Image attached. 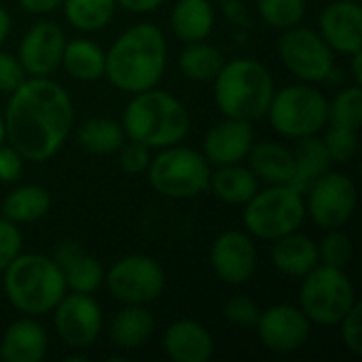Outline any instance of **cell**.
I'll return each mask as SVG.
<instances>
[{
	"label": "cell",
	"instance_id": "6da1fadb",
	"mask_svg": "<svg viewBox=\"0 0 362 362\" xmlns=\"http://www.w3.org/2000/svg\"><path fill=\"white\" fill-rule=\"evenodd\" d=\"M4 136L30 163L49 161L68 140L74 125L70 93L49 76H30L8 93Z\"/></svg>",
	"mask_w": 362,
	"mask_h": 362
},
{
	"label": "cell",
	"instance_id": "7a4b0ae2",
	"mask_svg": "<svg viewBox=\"0 0 362 362\" xmlns=\"http://www.w3.org/2000/svg\"><path fill=\"white\" fill-rule=\"evenodd\" d=\"M168 66V42L153 23L127 28L108 49L104 76L125 93H140L157 87Z\"/></svg>",
	"mask_w": 362,
	"mask_h": 362
},
{
	"label": "cell",
	"instance_id": "3957f363",
	"mask_svg": "<svg viewBox=\"0 0 362 362\" xmlns=\"http://www.w3.org/2000/svg\"><path fill=\"white\" fill-rule=\"evenodd\" d=\"M191 115L187 106L168 91L146 89L134 93L123 112V132L129 140L148 148H165L187 138Z\"/></svg>",
	"mask_w": 362,
	"mask_h": 362
},
{
	"label": "cell",
	"instance_id": "277c9868",
	"mask_svg": "<svg viewBox=\"0 0 362 362\" xmlns=\"http://www.w3.org/2000/svg\"><path fill=\"white\" fill-rule=\"evenodd\" d=\"M276 83L267 66L257 59L238 57L225 62L214 78V100L227 119L255 123L267 115Z\"/></svg>",
	"mask_w": 362,
	"mask_h": 362
},
{
	"label": "cell",
	"instance_id": "5b68a950",
	"mask_svg": "<svg viewBox=\"0 0 362 362\" xmlns=\"http://www.w3.org/2000/svg\"><path fill=\"white\" fill-rule=\"evenodd\" d=\"M2 274L6 299L30 318L51 314L66 295V282L53 257L19 252Z\"/></svg>",
	"mask_w": 362,
	"mask_h": 362
},
{
	"label": "cell",
	"instance_id": "8992f818",
	"mask_svg": "<svg viewBox=\"0 0 362 362\" xmlns=\"http://www.w3.org/2000/svg\"><path fill=\"white\" fill-rule=\"evenodd\" d=\"M305 197L291 185H269L244 204V225L259 240L274 242L301 227Z\"/></svg>",
	"mask_w": 362,
	"mask_h": 362
},
{
	"label": "cell",
	"instance_id": "52a82bcc",
	"mask_svg": "<svg viewBox=\"0 0 362 362\" xmlns=\"http://www.w3.org/2000/svg\"><path fill=\"white\" fill-rule=\"evenodd\" d=\"M151 187L170 199L197 197L210 187V163L189 146H165L148 163Z\"/></svg>",
	"mask_w": 362,
	"mask_h": 362
},
{
	"label": "cell",
	"instance_id": "ba28073f",
	"mask_svg": "<svg viewBox=\"0 0 362 362\" xmlns=\"http://www.w3.org/2000/svg\"><path fill=\"white\" fill-rule=\"evenodd\" d=\"M299 303L312 325L333 327L356 303V291L344 269L318 263L303 276Z\"/></svg>",
	"mask_w": 362,
	"mask_h": 362
},
{
	"label": "cell",
	"instance_id": "9c48e42d",
	"mask_svg": "<svg viewBox=\"0 0 362 362\" xmlns=\"http://www.w3.org/2000/svg\"><path fill=\"white\" fill-rule=\"evenodd\" d=\"M329 100L312 85H291L274 93L267 108L272 127L291 140L316 136L327 125Z\"/></svg>",
	"mask_w": 362,
	"mask_h": 362
},
{
	"label": "cell",
	"instance_id": "30bf717a",
	"mask_svg": "<svg viewBox=\"0 0 362 362\" xmlns=\"http://www.w3.org/2000/svg\"><path fill=\"white\" fill-rule=\"evenodd\" d=\"M280 59L291 74L303 83H322L335 70L333 49L325 42L320 32L295 25L284 30L278 42Z\"/></svg>",
	"mask_w": 362,
	"mask_h": 362
},
{
	"label": "cell",
	"instance_id": "8fae6325",
	"mask_svg": "<svg viewBox=\"0 0 362 362\" xmlns=\"http://www.w3.org/2000/svg\"><path fill=\"white\" fill-rule=\"evenodd\" d=\"M104 280L110 295L125 305H146L155 301L165 286L161 265L146 255H127L119 259Z\"/></svg>",
	"mask_w": 362,
	"mask_h": 362
},
{
	"label": "cell",
	"instance_id": "7c38bea8",
	"mask_svg": "<svg viewBox=\"0 0 362 362\" xmlns=\"http://www.w3.org/2000/svg\"><path fill=\"white\" fill-rule=\"evenodd\" d=\"M305 214L320 229H341L354 214L358 204V191L350 176L341 172L322 174L305 193Z\"/></svg>",
	"mask_w": 362,
	"mask_h": 362
},
{
	"label": "cell",
	"instance_id": "4fadbf2b",
	"mask_svg": "<svg viewBox=\"0 0 362 362\" xmlns=\"http://www.w3.org/2000/svg\"><path fill=\"white\" fill-rule=\"evenodd\" d=\"M53 325L57 337L72 350H87L102 333V308L91 295L72 293L64 295L53 310Z\"/></svg>",
	"mask_w": 362,
	"mask_h": 362
},
{
	"label": "cell",
	"instance_id": "5bb4252c",
	"mask_svg": "<svg viewBox=\"0 0 362 362\" xmlns=\"http://www.w3.org/2000/svg\"><path fill=\"white\" fill-rule=\"evenodd\" d=\"M257 333L267 350L276 354H291L308 344L312 335V322L301 308L280 303L261 312L257 320Z\"/></svg>",
	"mask_w": 362,
	"mask_h": 362
},
{
	"label": "cell",
	"instance_id": "9a60e30c",
	"mask_svg": "<svg viewBox=\"0 0 362 362\" xmlns=\"http://www.w3.org/2000/svg\"><path fill=\"white\" fill-rule=\"evenodd\" d=\"M64 47V30L55 21H38L23 34L17 59L25 74L51 76L62 66Z\"/></svg>",
	"mask_w": 362,
	"mask_h": 362
},
{
	"label": "cell",
	"instance_id": "2e32d148",
	"mask_svg": "<svg viewBox=\"0 0 362 362\" xmlns=\"http://www.w3.org/2000/svg\"><path fill=\"white\" fill-rule=\"evenodd\" d=\"M210 263L214 274L231 286L246 284L257 269V248L242 231L221 233L210 248Z\"/></svg>",
	"mask_w": 362,
	"mask_h": 362
},
{
	"label": "cell",
	"instance_id": "e0dca14e",
	"mask_svg": "<svg viewBox=\"0 0 362 362\" xmlns=\"http://www.w3.org/2000/svg\"><path fill=\"white\" fill-rule=\"evenodd\" d=\"M320 36L339 53L352 55L362 51V8L361 2L335 0L320 13Z\"/></svg>",
	"mask_w": 362,
	"mask_h": 362
},
{
	"label": "cell",
	"instance_id": "ac0fdd59",
	"mask_svg": "<svg viewBox=\"0 0 362 362\" xmlns=\"http://www.w3.org/2000/svg\"><path fill=\"white\" fill-rule=\"evenodd\" d=\"M255 144V129L248 121L227 119L210 127L204 138V157L212 165H231L248 157Z\"/></svg>",
	"mask_w": 362,
	"mask_h": 362
},
{
	"label": "cell",
	"instance_id": "d6986e66",
	"mask_svg": "<svg viewBox=\"0 0 362 362\" xmlns=\"http://www.w3.org/2000/svg\"><path fill=\"white\" fill-rule=\"evenodd\" d=\"M53 261L57 263L66 288L72 293H85L91 295L93 291L100 288L104 282V267L95 257H91L81 244L76 242H64L55 248Z\"/></svg>",
	"mask_w": 362,
	"mask_h": 362
},
{
	"label": "cell",
	"instance_id": "ffe728a7",
	"mask_svg": "<svg viewBox=\"0 0 362 362\" xmlns=\"http://www.w3.org/2000/svg\"><path fill=\"white\" fill-rule=\"evenodd\" d=\"M163 350L174 362H208L214 354V339L197 320H178L163 335Z\"/></svg>",
	"mask_w": 362,
	"mask_h": 362
},
{
	"label": "cell",
	"instance_id": "44dd1931",
	"mask_svg": "<svg viewBox=\"0 0 362 362\" xmlns=\"http://www.w3.org/2000/svg\"><path fill=\"white\" fill-rule=\"evenodd\" d=\"M49 337L47 331L32 318L15 320L2 335L0 361L4 362H40L47 356Z\"/></svg>",
	"mask_w": 362,
	"mask_h": 362
},
{
	"label": "cell",
	"instance_id": "7402d4cb",
	"mask_svg": "<svg viewBox=\"0 0 362 362\" xmlns=\"http://www.w3.org/2000/svg\"><path fill=\"white\" fill-rule=\"evenodd\" d=\"M272 261L280 274L288 278H303L320 263L318 246L308 235L293 231L274 240Z\"/></svg>",
	"mask_w": 362,
	"mask_h": 362
},
{
	"label": "cell",
	"instance_id": "603a6c76",
	"mask_svg": "<svg viewBox=\"0 0 362 362\" xmlns=\"http://www.w3.org/2000/svg\"><path fill=\"white\" fill-rule=\"evenodd\" d=\"M248 159H250V170L265 185H288L295 170L293 151L269 140L252 144Z\"/></svg>",
	"mask_w": 362,
	"mask_h": 362
},
{
	"label": "cell",
	"instance_id": "cb8c5ba5",
	"mask_svg": "<svg viewBox=\"0 0 362 362\" xmlns=\"http://www.w3.org/2000/svg\"><path fill=\"white\" fill-rule=\"evenodd\" d=\"M293 157H295V170H293L288 185L303 195L322 174L331 170V163H333L325 148V142L316 136L301 138L297 142Z\"/></svg>",
	"mask_w": 362,
	"mask_h": 362
},
{
	"label": "cell",
	"instance_id": "d4e9b609",
	"mask_svg": "<svg viewBox=\"0 0 362 362\" xmlns=\"http://www.w3.org/2000/svg\"><path fill=\"white\" fill-rule=\"evenodd\" d=\"M170 23L182 42L206 40L214 28V6L210 0H178L172 8Z\"/></svg>",
	"mask_w": 362,
	"mask_h": 362
},
{
	"label": "cell",
	"instance_id": "484cf974",
	"mask_svg": "<svg viewBox=\"0 0 362 362\" xmlns=\"http://www.w3.org/2000/svg\"><path fill=\"white\" fill-rule=\"evenodd\" d=\"M210 187L221 202L231 206H244L259 191V178L250 168L231 163L221 165L216 174H210Z\"/></svg>",
	"mask_w": 362,
	"mask_h": 362
},
{
	"label": "cell",
	"instance_id": "4316f807",
	"mask_svg": "<svg viewBox=\"0 0 362 362\" xmlns=\"http://www.w3.org/2000/svg\"><path fill=\"white\" fill-rule=\"evenodd\" d=\"M62 66L76 81H85V83L98 81L104 76L106 53L93 40L76 38V40L66 42L64 55H62Z\"/></svg>",
	"mask_w": 362,
	"mask_h": 362
},
{
	"label": "cell",
	"instance_id": "83f0119b",
	"mask_svg": "<svg viewBox=\"0 0 362 362\" xmlns=\"http://www.w3.org/2000/svg\"><path fill=\"white\" fill-rule=\"evenodd\" d=\"M51 210V195L38 185H23L11 191L2 202V216L15 225L40 221Z\"/></svg>",
	"mask_w": 362,
	"mask_h": 362
},
{
	"label": "cell",
	"instance_id": "f1b7e54d",
	"mask_svg": "<svg viewBox=\"0 0 362 362\" xmlns=\"http://www.w3.org/2000/svg\"><path fill=\"white\" fill-rule=\"evenodd\" d=\"M155 320L144 305H125L110 322V339L123 350L140 348L153 333Z\"/></svg>",
	"mask_w": 362,
	"mask_h": 362
},
{
	"label": "cell",
	"instance_id": "f546056e",
	"mask_svg": "<svg viewBox=\"0 0 362 362\" xmlns=\"http://www.w3.org/2000/svg\"><path fill=\"white\" fill-rule=\"evenodd\" d=\"M223 64H225L223 53L214 45H208L204 40L187 42V47L182 49V53L178 57L180 72L187 78L197 81V83L214 81L216 74L221 72Z\"/></svg>",
	"mask_w": 362,
	"mask_h": 362
},
{
	"label": "cell",
	"instance_id": "4dcf8cb0",
	"mask_svg": "<svg viewBox=\"0 0 362 362\" xmlns=\"http://www.w3.org/2000/svg\"><path fill=\"white\" fill-rule=\"evenodd\" d=\"M78 144L95 155H110L117 153L123 142H125V132L123 125H119L112 119L106 117H95V119H87L78 132H76Z\"/></svg>",
	"mask_w": 362,
	"mask_h": 362
},
{
	"label": "cell",
	"instance_id": "1f68e13d",
	"mask_svg": "<svg viewBox=\"0 0 362 362\" xmlns=\"http://www.w3.org/2000/svg\"><path fill=\"white\" fill-rule=\"evenodd\" d=\"M62 6L68 23L81 32L102 30L117 11L115 0H64Z\"/></svg>",
	"mask_w": 362,
	"mask_h": 362
},
{
	"label": "cell",
	"instance_id": "d6a6232c",
	"mask_svg": "<svg viewBox=\"0 0 362 362\" xmlns=\"http://www.w3.org/2000/svg\"><path fill=\"white\" fill-rule=\"evenodd\" d=\"M327 121L331 127H344V129H354L358 132L362 123V89L361 85H350L344 87L333 102L329 104V115Z\"/></svg>",
	"mask_w": 362,
	"mask_h": 362
},
{
	"label": "cell",
	"instance_id": "836d02e7",
	"mask_svg": "<svg viewBox=\"0 0 362 362\" xmlns=\"http://www.w3.org/2000/svg\"><path fill=\"white\" fill-rule=\"evenodd\" d=\"M259 13L269 28L288 30L303 21L305 0H257Z\"/></svg>",
	"mask_w": 362,
	"mask_h": 362
},
{
	"label": "cell",
	"instance_id": "e575fe53",
	"mask_svg": "<svg viewBox=\"0 0 362 362\" xmlns=\"http://www.w3.org/2000/svg\"><path fill=\"white\" fill-rule=\"evenodd\" d=\"M354 255V244L352 238L339 229H331L329 235L322 240L318 246V259L322 265H331L337 269H346L352 261Z\"/></svg>",
	"mask_w": 362,
	"mask_h": 362
},
{
	"label": "cell",
	"instance_id": "d590c367",
	"mask_svg": "<svg viewBox=\"0 0 362 362\" xmlns=\"http://www.w3.org/2000/svg\"><path fill=\"white\" fill-rule=\"evenodd\" d=\"M325 148L335 163H348L358 153V132L344 129V127H331L327 136L322 138Z\"/></svg>",
	"mask_w": 362,
	"mask_h": 362
},
{
	"label": "cell",
	"instance_id": "8d00e7d4",
	"mask_svg": "<svg viewBox=\"0 0 362 362\" xmlns=\"http://www.w3.org/2000/svg\"><path fill=\"white\" fill-rule=\"evenodd\" d=\"M223 314L231 325L248 329V327H257V320L261 316V308L257 305L255 299H250L246 295H238L225 303Z\"/></svg>",
	"mask_w": 362,
	"mask_h": 362
},
{
	"label": "cell",
	"instance_id": "74e56055",
	"mask_svg": "<svg viewBox=\"0 0 362 362\" xmlns=\"http://www.w3.org/2000/svg\"><path fill=\"white\" fill-rule=\"evenodd\" d=\"M339 325V335L346 346V350L361 358L362 356V305L356 301L352 310L337 322Z\"/></svg>",
	"mask_w": 362,
	"mask_h": 362
},
{
	"label": "cell",
	"instance_id": "f35d334b",
	"mask_svg": "<svg viewBox=\"0 0 362 362\" xmlns=\"http://www.w3.org/2000/svg\"><path fill=\"white\" fill-rule=\"evenodd\" d=\"M21 246H23V238L19 227L2 216L0 218V274L21 252Z\"/></svg>",
	"mask_w": 362,
	"mask_h": 362
},
{
	"label": "cell",
	"instance_id": "ab89813d",
	"mask_svg": "<svg viewBox=\"0 0 362 362\" xmlns=\"http://www.w3.org/2000/svg\"><path fill=\"white\" fill-rule=\"evenodd\" d=\"M148 163H151L148 146L129 140L127 144L123 142V146L119 148V165L127 174H140L148 168Z\"/></svg>",
	"mask_w": 362,
	"mask_h": 362
},
{
	"label": "cell",
	"instance_id": "60d3db41",
	"mask_svg": "<svg viewBox=\"0 0 362 362\" xmlns=\"http://www.w3.org/2000/svg\"><path fill=\"white\" fill-rule=\"evenodd\" d=\"M25 78L19 59L6 51H0V93H13Z\"/></svg>",
	"mask_w": 362,
	"mask_h": 362
},
{
	"label": "cell",
	"instance_id": "b9f144b4",
	"mask_svg": "<svg viewBox=\"0 0 362 362\" xmlns=\"http://www.w3.org/2000/svg\"><path fill=\"white\" fill-rule=\"evenodd\" d=\"M23 157L13 146L0 144V182H15L21 174Z\"/></svg>",
	"mask_w": 362,
	"mask_h": 362
},
{
	"label": "cell",
	"instance_id": "7bdbcfd3",
	"mask_svg": "<svg viewBox=\"0 0 362 362\" xmlns=\"http://www.w3.org/2000/svg\"><path fill=\"white\" fill-rule=\"evenodd\" d=\"M221 11L233 25H238V28L250 25V13L242 0H221Z\"/></svg>",
	"mask_w": 362,
	"mask_h": 362
},
{
	"label": "cell",
	"instance_id": "ee69618b",
	"mask_svg": "<svg viewBox=\"0 0 362 362\" xmlns=\"http://www.w3.org/2000/svg\"><path fill=\"white\" fill-rule=\"evenodd\" d=\"M17 2L25 13H32V15L53 13L55 8H59L64 4V0H17Z\"/></svg>",
	"mask_w": 362,
	"mask_h": 362
},
{
	"label": "cell",
	"instance_id": "f6af8a7d",
	"mask_svg": "<svg viewBox=\"0 0 362 362\" xmlns=\"http://www.w3.org/2000/svg\"><path fill=\"white\" fill-rule=\"evenodd\" d=\"M117 6H123L129 13H151L163 4V0H115Z\"/></svg>",
	"mask_w": 362,
	"mask_h": 362
},
{
	"label": "cell",
	"instance_id": "bcb514c9",
	"mask_svg": "<svg viewBox=\"0 0 362 362\" xmlns=\"http://www.w3.org/2000/svg\"><path fill=\"white\" fill-rule=\"evenodd\" d=\"M350 57H352V78H354V83H356V85H361L362 83V51L352 53Z\"/></svg>",
	"mask_w": 362,
	"mask_h": 362
},
{
	"label": "cell",
	"instance_id": "7dc6e473",
	"mask_svg": "<svg viewBox=\"0 0 362 362\" xmlns=\"http://www.w3.org/2000/svg\"><path fill=\"white\" fill-rule=\"evenodd\" d=\"M8 32H11V15L6 13L4 6H0V45L6 40Z\"/></svg>",
	"mask_w": 362,
	"mask_h": 362
},
{
	"label": "cell",
	"instance_id": "c3c4849f",
	"mask_svg": "<svg viewBox=\"0 0 362 362\" xmlns=\"http://www.w3.org/2000/svg\"><path fill=\"white\" fill-rule=\"evenodd\" d=\"M2 140H4V121L0 117V144H2Z\"/></svg>",
	"mask_w": 362,
	"mask_h": 362
},
{
	"label": "cell",
	"instance_id": "681fc988",
	"mask_svg": "<svg viewBox=\"0 0 362 362\" xmlns=\"http://www.w3.org/2000/svg\"><path fill=\"white\" fill-rule=\"evenodd\" d=\"M352 2H362V0H352Z\"/></svg>",
	"mask_w": 362,
	"mask_h": 362
}]
</instances>
